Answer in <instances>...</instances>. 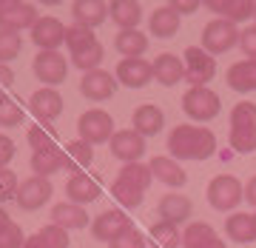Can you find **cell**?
Listing matches in <instances>:
<instances>
[{
	"label": "cell",
	"mask_w": 256,
	"mask_h": 248,
	"mask_svg": "<svg viewBox=\"0 0 256 248\" xmlns=\"http://www.w3.org/2000/svg\"><path fill=\"white\" fill-rule=\"evenodd\" d=\"M12 83H14V72H12L6 63H0V86L6 89V86H12Z\"/></svg>",
	"instance_id": "681fc988"
},
{
	"label": "cell",
	"mask_w": 256,
	"mask_h": 248,
	"mask_svg": "<svg viewBox=\"0 0 256 248\" xmlns=\"http://www.w3.org/2000/svg\"><path fill=\"white\" fill-rule=\"evenodd\" d=\"M0 94H3V86H0Z\"/></svg>",
	"instance_id": "6f0895ef"
},
{
	"label": "cell",
	"mask_w": 256,
	"mask_h": 248,
	"mask_svg": "<svg viewBox=\"0 0 256 248\" xmlns=\"http://www.w3.org/2000/svg\"><path fill=\"white\" fill-rule=\"evenodd\" d=\"M52 194H54L52 180H46V177H28V180L20 183L14 202H18L23 211H37V208H43L52 200Z\"/></svg>",
	"instance_id": "9c48e42d"
},
{
	"label": "cell",
	"mask_w": 256,
	"mask_h": 248,
	"mask_svg": "<svg viewBox=\"0 0 256 248\" xmlns=\"http://www.w3.org/2000/svg\"><path fill=\"white\" fill-rule=\"evenodd\" d=\"M148 168H151V174H154L160 183L171 185V188H180V185H185V180H188V174L182 171V165L176 163L174 157H151Z\"/></svg>",
	"instance_id": "ffe728a7"
},
{
	"label": "cell",
	"mask_w": 256,
	"mask_h": 248,
	"mask_svg": "<svg viewBox=\"0 0 256 248\" xmlns=\"http://www.w3.org/2000/svg\"><path fill=\"white\" fill-rule=\"evenodd\" d=\"M72 18H74V26H82V29H92L94 32L108 18V3H102V0H77L72 6Z\"/></svg>",
	"instance_id": "2e32d148"
},
{
	"label": "cell",
	"mask_w": 256,
	"mask_h": 248,
	"mask_svg": "<svg viewBox=\"0 0 256 248\" xmlns=\"http://www.w3.org/2000/svg\"><path fill=\"white\" fill-rule=\"evenodd\" d=\"M205 6H208L210 12H216L222 20L239 23V20L254 18V6L256 3H248V0H208Z\"/></svg>",
	"instance_id": "484cf974"
},
{
	"label": "cell",
	"mask_w": 256,
	"mask_h": 248,
	"mask_svg": "<svg viewBox=\"0 0 256 248\" xmlns=\"http://www.w3.org/2000/svg\"><path fill=\"white\" fill-rule=\"evenodd\" d=\"M80 94L86 100H94V103H102V100H111L117 94V77L102 69H94V72H86L80 80Z\"/></svg>",
	"instance_id": "8fae6325"
},
{
	"label": "cell",
	"mask_w": 256,
	"mask_h": 248,
	"mask_svg": "<svg viewBox=\"0 0 256 248\" xmlns=\"http://www.w3.org/2000/svg\"><path fill=\"white\" fill-rule=\"evenodd\" d=\"M77 131H80V140L88 143V146L111 143V137H114V120H111L108 111L88 109L86 114H80V120H77Z\"/></svg>",
	"instance_id": "7a4b0ae2"
},
{
	"label": "cell",
	"mask_w": 256,
	"mask_h": 248,
	"mask_svg": "<svg viewBox=\"0 0 256 248\" xmlns=\"http://www.w3.org/2000/svg\"><path fill=\"white\" fill-rule=\"evenodd\" d=\"M66 29L57 18H43L37 20L34 26H32V43L40 46V52H57V49L66 43Z\"/></svg>",
	"instance_id": "7c38bea8"
},
{
	"label": "cell",
	"mask_w": 256,
	"mask_h": 248,
	"mask_svg": "<svg viewBox=\"0 0 256 248\" xmlns=\"http://www.w3.org/2000/svg\"><path fill=\"white\" fill-rule=\"evenodd\" d=\"M239 35H242V32L236 29V23L216 18L202 29V49H205L208 55H225V52H230L234 46H239Z\"/></svg>",
	"instance_id": "3957f363"
},
{
	"label": "cell",
	"mask_w": 256,
	"mask_h": 248,
	"mask_svg": "<svg viewBox=\"0 0 256 248\" xmlns=\"http://www.w3.org/2000/svg\"><path fill=\"white\" fill-rule=\"evenodd\" d=\"M108 248H146V239H142V234L131 225L126 234H120L114 242H108Z\"/></svg>",
	"instance_id": "f6af8a7d"
},
{
	"label": "cell",
	"mask_w": 256,
	"mask_h": 248,
	"mask_svg": "<svg viewBox=\"0 0 256 248\" xmlns=\"http://www.w3.org/2000/svg\"><path fill=\"white\" fill-rule=\"evenodd\" d=\"M94 43H97V37H94L92 29H82V26L66 29V46H68L72 55H80V52H86L88 46H94Z\"/></svg>",
	"instance_id": "d6a6232c"
},
{
	"label": "cell",
	"mask_w": 256,
	"mask_h": 248,
	"mask_svg": "<svg viewBox=\"0 0 256 248\" xmlns=\"http://www.w3.org/2000/svg\"><path fill=\"white\" fill-rule=\"evenodd\" d=\"M165 126V114L160 106H154V103H146V106H140L137 111H134V126L131 129L140 131L142 137H154V134H160Z\"/></svg>",
	"instance_id": "44dd1931"
},
{
	"label": "cell",
	"mask_w": 256,
	"mask_h": 248,
	"mask_svg": "<svg viewBox=\"0 0 256 248\" xmlns=\"http://www.w3.org/2000/svg\"><path fill=\"white\" fill-rule=\"evenodd\" d=\"M180 26H182V18H180L171 6H160V9H154V15L148 18L151 35L160 37V40H171V37L180 32Z\"/></svg>",
	"instance_id": "d6986e66"
},
{
	"label": "cell",
	"mask_w": 256,
	"mask_h": 248,
	"mask_svg": "<svg viewBox=\"0 0 256 248\" xmlns=\"http://www.w3.org/2000/svg\"><path fill=\"white\" fill-rule=\"evenodd\" d=\"M194 205L191 200L185 197V194H165L162 200H160V205H156V217L165 222H185L188 217H191Z\"/></svg>",
	"instance_id": "e0dca14e"
},
{
	"label": "cell",
	"mask_w": 256,
	"mask_h": 248,
	"mask_svg": "<svg viewBox=\"0 0 256 248\" xmlns=\"http://www.w3.org/2000/svg\"><path fill=\"white\" fill-rule=\"evenodd\" d=\"M196 248H228V245H225L220 237H214V239H208V242H202V245H196Z\"/></svg>",
	"instance_id": "f5cc1de1"
},
{
	"label": "cell",
	"mask_w": 256,
	"mask_h": 248,
	"mask_svg": "<svg viewBox=\"0 0 256 248\" xmlns=\"http://www.w3.org/2000/svg\"><path fill=\"white\" fill-rule=\"evenodd\" d=\"M32 171L34 177H52L57 171H63V151L54 148V151H34L32 154Z\"/></svg>",
	"instance_id": "f546056e"
},
{
	"label": "cell",
	"mask_w": 256,
	"mask_h": 248,
	"mask_svg": "<svg viewBox=\"0 0 256 248\" xmlns=\"http://www.w3.org/2000/svg\"><path fill=\"white\" fill-rule=\"evenodd\" d=\"M239 46H242V52L248 55V60H256V26L242 29V35H239Z\"/></svg>",
	"instance_id": "bcb514c9"
},
{
	"label": "cell",
	"mask_w": 256,
	"mask_h": 248,
	"mask_svg": "<svg viewBox=\"0 0 256 248\" xmlns=\"http://www.w3.org/2000/svg\"><path fill=\"white\" fill-rule=\"evenodd\" d=\"M111 194H114V200H120V205H126V208H137V205H142V194H146V191L137 188V185H131V183L114 180Z\"/></svg>",
	"instance_id": "836d02e7"
},
{
	"label": "cell",
	"mask_w": 256,
	"mask_h": 248,
	"mask_svg": "<svg viewBox=\"0 0 256 248\" xmlns=\"http://www.w3.org/2000/svg\"><path fill=\"white\" fill-rule=\"evenodd\" d=\"M28 109L37 114V120H43V123H52L63 114V97L57 89H40L28 97Z\"/></svg>",
	"instance_id": "9a60e30c"
},
{
	"label": "cell",
	"mask_w": 256,
	"mask_h": 248,
	"mask_svg": "<svg viewBox=\"0 0 256 248\" xmlns=\"http://www.w3.org/2000/svg\"><path fill=\"white\" fill-rule=\"evenodd\" d=\"M230 148L239 154L256 151V129H230Z\"/></svg>",
	"instance_id": "60d3db41"
},
{
	"label": "cell",
	"mask_w": 256,
	"mask_h": 248,
	"mask_svg": "<svg viewBox=\"0 0 256 248\" xmlns=\"http://www.w3.org/2000/svg\"><path fill=\"white\" fill-rule=\"evenodd\" d=\"M131 228V220H128L126 211L120 208H111V211H102L100 217L92 220V234L94 239H102V242H114L120 234H126Z\"/></svg>",
	"instance_id": "5bb4252c"
},
{
	"label": "cell",
	"mask_w": 256,
	"mask_h": 248,
	"mask_svg": "<svg viewBox=\"0 0 256 248\" xmlns=\"http://www.w3.org/2000/svg\"><path fill=\"white\" fill-rule=\"evenodd\" d=\"M245 200H248V202H250V205L256 208V177H254V180H250V183L245 185Z\"/></svg>",
	"instance_id": "f907efd6"
},
{
	"label": "cell",
	"mask_w": 256,
	"mask_h": 248,
	"mask_svg": "<svg viewBox=\"0 0 256 248\" xmlns=\"http://www.w3.org/2000/svg\"><path fill=\"white\" fill-rule=\"evenodd\" d=\"M225 234L228 239L239 242V245H248L256 239V222H254V214H230L228 222H225Z\"/></svg>",
	"instance_id": "83f0119b"
},
{
	"label": "cell",
	"mask_w": 256,
	"mask_h": 248,
	"mask_svg": "<svg viewBox=\"0 0 256 248\" xmlns=\"http://www.w3.org/2000/svg\"><path fill=\"white\" fill-rule=\"evenodd\" d=\"M114 49H117L122 57H142L148 49V37L140 32V29H131V32H120L114 37Z\"/></svg>",
	"instance_id": "f1b7e54d"
},
{
	"label": "cell",
	"mask_w": 256,
	"mask_h": 248,
	"mask_svg": "<svg viewBox=\"0 0 256 248\" xmlns=\"http://www.w3.org/2000/svg\"><path fill=\"white\" fill-rule=\"evenodd\" d=\"M40 20L34 3H18V0H6V6L0 9V32H14L20 35L23 29H32Z\"/></svg>",
	"instance_id": "ba28073f"
},
{
	"label": "cell",
	"mask_w": 256,
	"mask_h": 248,
	"mask_svg": "<svg viewBox=\"0 0 256 248\" xmlns=\"http://www.w3.org/2000/svg\"><path fill=\"white\" fill-rule=\"evenodd\" d=\"M94 160V151L88 143L82 140H74V143H66V151H63V171L66 174H82V168H88Z\"/></svg>",
	"instance_id": "ac0fdd59"
},
{
	"label": "cell",
	"mask_w": 256,
	"mask_h": 248,
	"mask_svg": "<svg viewBox=\"0 0 256 248\" xmlns=\"http://www.w3.org/2000/svg\"><path fill=\"white\" fill-rule=\"evenodd\" d=\"M151 237H154L156 245H162V248H180L182 245V234H180V228H176L174 222H154L151 225Z\"/></svg>",
	"instance_id": "1f68e13d"
},
{
	"label": "cell",
	"mask_w": 256,
	"mask_h": 248,
	"mask_svg": "<svg viewBox=\"0 0 256 248\" xmlns=\"http://www.w3.org/2000/svg\"><path fill=\"white\" fill-rule=\"evenodd\" d=\"M9 222H12V217H9V214H6V208L0 205V228H6Z\"/></svg>",
	"instance_id": "db71d44e"
},
{
	"label": "cell",
	"mask_w": 256,
	"mask_h": 248,
	"mask_svg": "<svg viewBox=\"0 0 256 248\" xmlns=\"http://www.w3.org/2000/svg\"><path fill=\"white\" fill-rule=\"evenodd\" d=\"M18 188H20L18 174L12 168H0V205L6 200H14L18 197Z\"/></svg>",
	"instance_id": "7bdbcfd3"
},
{
	"label": "cell",
	"mask_w": 256,
	"mask_h": 248,
	"mask_svg": "<svg viewBox=\"0 0 256 248\" xmlns=\"http://www.w3.org/2000/svg\"><path fill=\"white\" fill-rule=\"evenodd\" d=\"M37 234L46 242V248H68V231L54 225V222H48L46 228H40Z\"/></svg>",
	"instance_id": "b9f144b4"
},
{
	"label": "cell",
	"mask_w": 256,
	"mask_h": 248,
	"mask_svg": "<svg viewBox=\"0 0 256 248\" xmlns=\"http://www.w3.org/2000/svg\"><path fill=\"white\" fill-rule=\"evenodd\" d=\"M117 180H122V183H131L137 185V188H142L146 191L148 185H151V180H154V174H151V168L142 163H126L122 168H120Z\"/></svg>",
	"instance_id": "4dcf8cb0"
},
{
	"label": "cell",
	"mask_w": 256,
	"mask_h": 248,
	"mask_svg": "<svg viewBox=\"0 0 256 248\" xmlns=\"http://www.w3.org/2000/svg\"><path fill=\"white\" fill-rule=\"evenodd\" d=\"M222 103L216 97V92H210L208 86H202V89H188L182 97V111L188 114L191 120L196 123H208L220 114Z\"/></svg>",
	"instance_id": "8992f818"
},
{
	"label": "cell",
	"mask_w": 256,
	"mask_h": 248,
	"mask_svg": "<svg viewBox=\"0 0 256 248\" xmlns=\"http://www.w3.org/2000/svg\"><path fill=\"white\" fill-rule=\"evenodd\" d=\"M23 245H26V237H23L18 222H9L6 228H0V248H23Z\"/></svg>",
	"instance_id": "ee69618b"
},
{
	"label": "cell",
	"mask_w": 256,
	"mask_h": 248,
	"mask_svg": "<svg viewBox=\"0 0 256 248\" xmlns=\"http://www.w3.org/2000/svg\"><path fill=\"white\" fill-rule=\"evenodd\" d=\"M3 6H6V0H0V9H3Z\"/></svg>",
	"instance_id": "11a10c76"
},
{
	"label": "cell",
	"mask_w": 256,
	"mask_h": 248,
	"mask_svg": "<svg viewBox=\"0 0 256 248\" xmlns=\"http://www.w3.org/2000/svg\"><path fill=\"white\" fill-rule=\"evenodd\" d=\"M28 146L34 148V151H54L57 148V137H54V129H48V126H32L28 129Z\"/></svg>",
	"instance_id": "d590c367"
},
{
	"label": "cell",
	"mask_w": 256,
	"mask_h": 248,
	"mask_svg": "<svg viewBox=\"0 0 256 248\" xmlns=\"http://www.w3.org/2000/svg\"><path fill=\"white\" fill-rule=\"evenodd\" d=\"M185 80L191 83V89H202L214 80L216 74V60L214 55H208L202 46H191L185 49Z\"/></svg>",
	"instance_id": "5b68a950"
},
{
	"label": "cell",
	"mask_w": 256,
	"mask_h": 248,
	"mask_svg": "<svg viewBox=\"0 0 256 248\" xmlns=\"http://www.w3.org/2000/svg\"><path fill=\"white\" fill-rule=\"evenodd\" d=\"M32 72L46 89H52V86H60L68 77V63H66V57L60 52H37Z\"/></svg>",
	"instance_id": "52a82bcc"
},
{
	"label": "cell",
	"mask_w": 256,
	"mask_h": 248,
	"mask_svg": "<svg viewBox=\"0 0 256 248\" xmlns=\"http://www.w3.org/2000/svg\"><path fill=\"white\" fill-rule=\"evenodd\" d=\"M14 143H12V137H6V134H0V168H6V165L14 160Z\"/></svg>",
	"instance_id": "7dc6e473"
},
{
	"label": "cell",
	"mask_w": 256,
	"mask_h": 248,
	"mask_svg": "<svg viewBox=\"0 0 256 248\" xmlns=\"http://www.w3.org/2000/svg\"><path fill=\"white\" fill-rule=\"evenodd\" d=\"M111 154L122 163H140V157L146 154V137L134 129L114 131L111 137Z\"/></svg>",
	"instance_id": "4fadbf2b"
},
{
	"label": "cell",
	"mask_w": 256,
	"mask_h": 248,
	"mask_svg": "<svg viewBox=\"0 0 256 248\" xmlns=\"http://www.w3.org/2000/svg\"><path fill=\"white\" fill-rule=\"evenodd\" d=\"M23 52V40L14 32H0V63H12L18 60Z\"/></svg>",
	"instance_id": "ab89813d"
},
{
	"label": "cell",
	"mask_w": 256,
	"mask_h": 248,
	"mask_svg": "<svg viewBox=\"0 0 256 248\" xmlns=\"http://www.w3.org/2000/svg\"><path fill=\"white\" fill-rule=\"evenodd\" d=\"M23 248H46V242L40 239V234H32V237H26V245Z\"/></svg>",
	"instance_id": "816d5d0a"
},
{
	"label": "cell",
	"mask_w": 256,
	"mask_h": 248,
	"mask_svg": "<svg viewBox=\"0 0 256 248\" xmlns=\"http://www.w3.org/2000/svg\"><path fill=\"white\" fill-rule=\"evenodd\" d=\"M66 194L74 205H86V202H94L100 197V183L88 174H77L66 183Z\"/></svg>",
	"instance_id": "cb8c5ba5"
},
{
	"label": "cell",
	"mask_w": 256,
	"mask_h": 248,
	"mask_svg": "<svg viewBox=\"0 0 256 248\" xmlns=\"http://www.w3.org/2000/svg\"><path fill=\"white\" fill-rule=\"evenodd\" d=\"M228 86L239 94L256 92V60H242L228 69Z\"/></svg>",
	"instance_id": "4316f807"
},
{
	"label": "cell",
	"mask_w": 256,
	"mask_h": 248,
	"mask_svg": "<svg viewBox=\"0 0 256 248\" xmlns=\"http://www.w3.org/2000/svg\"><path fill=\"white\" fill-rule=\"evenodd\" d=\"M216 151V137L214 131L191 126V123H180L171 134H168V154L180 160H208Z\"/></svg>",
	"instance_id": "6da1fadb"
},
{
	"label": "cell",
	"mask_w": 256,
	"mask_h": 248,
	"mask_svg": "<svg viewBox=\"0 0 256 248\" xmlns=\"http://www.w3.org/2000/svg\"><path fill=\"white\" fill-rule=\"evenodd\" d=\"M20 123H23V109H20L12 97L0 94V126H3V129H14Z\"/></svg>",
	"instance_id": "f35d334b"
},
{
	"label": "cell",
	"mask_w": 256,
	"mask_h": 248,
	"mask_svg": "<svg viewBox=\"0 0 256 248\" xmlns=\"http://www.w3.org/2000/svg\"><path fill=\"white\" fill-rule=\"evenodd\" d=\"M52 222L60 225V228H86L88 225V214L82 205H74V202H57L54 208H52Z\"/></svg>",
	"instance_id": "d4e9b609"
},
{
	"label": "cell",
	"mask_w": 256,
	"mask_h": 248,
	"mask_svg": "<svg viewBox=\"0 0 256 248\" xmlns=\"http://www.w3.org/2000/svg\"><path fill=\"white\" fill-rule=\"evenodd\" d=\"M168 6H171L176 15H194V12L200 9V3H196V0H171Z\"/></svg>",
	"instance_id": "c3c4849f"
},
{
	"label": "cell",
	"mask_w": 256,
	"mask_h": 248,
	"mask_svg": "<svg viewBox=\"0 0 256 248\" xmlns=\"http://www.w3.org/2000/svg\"><path fill=\"white\" fill-rule=\"evenodd\" d=\"M102 57H106V49H102L100 40H97V43H94V46H88L86 52L72 55V63L77 66V69H82V72H94V69H100Z\"/></svg>",
	"instance_id": "74e56055"
},
{
	"label": "cell",
	"mask_w": 256,
	"mask_h": 248,
	"mask_svg": "<svg viewBox=\"0 0 256 248\" xmlns=\"http://www.w3.org/2000/svg\"><path fill=\"white\" fill-rule=\"evenodd\" d=\"M242 200H245V188H242V183H239L236 177L220 174L210 180V185H208L210 208H216V211H234Z\"/></svg>",
	"instance_id": "277c9868"
},
{
	"label": "cell",
	"mask_w": 256,
	"mask_h": 248,
	"mask_svg": "<svg viewBox=\"0 0 256 248\" xmlns=\"http://www.w3.org/2000/svg\"><path fill=\"white\" fill-rule=\"evenodd\" d=\"M254 18H256V6H254Z\"/></svg>",
	"instance_id": "9f6ffc18"
},
{
	"label": "cell",
	"mask_w": 256,
	"mask_h": 248,
	"mask_svg": "<svg viewBox=\"0 0 256 248\" xmlns=\"http://www.w3.org/2000/svg\"><path fill=\"white\" fill-rule=\"evenodd\" d=\"M108 15L120 26V32H131V29H137L140 20H142V6H140L137 0H114L108 6Z\"/></svg>",
	"instance_id": "603a6c76"
},
{
	"label": "cell",
	"mask_w": 256,
	"mask_h": 248,
	"mask_svg": "<svg viewBox=\"0 0 256 248\" xmlns=\"http://www.w3.org/2000/svg\"><path fill=\"white\" fill-rule=\"evenodd\" d=\"M254 222H256V214H254Z\"/></svg>",
	"instance_id": "680465c9"
},
{
	"label": "cell",
	"mask_w": 256,
	"mask_h": 248,
	"mask_svg": "<svg viewBox=\"0 0 256 248\" xmlns=\"http://www.w3.org/2000/svg\"><path fill=\"white\" fill-rule=\"evenodd\" d=\"M117 83L128 86V89H146L154 80V63H148L142 57H122L117 63Z\"/></svg>",
	"instance_id": "30bf717a"
},
{
	"label": "cell",
	"mask_w": 256,
	"mask_h": 248,
	"mask_svg": "<svg viewBox=\"0 0 256 248\" xmlns=\"http://www.w3.org/2000/svg\"><path fill=\"white\" fill-rule=\"evenodd\" d=\"M154 80L160 86H176L180 80H185V60H180L176 55H160L154 60Z\"/></svg>",
	"instance_id": "7402d4cb"
},
{
	"label": "cell",
	"mask_w": 256,
	"mask_h": 248,
	"mask_svg": "<svg viewBox=\"0 0 256 248\" xmlns=\"http://www.w3.org/2000/svg\"><path fill=\"white\" fill-rule=\"evenodd\" d=\"M216 237V231L210 228L208 222H191L188 228L182 231V248H196L202 242H208V239Z\"/></svg>",
	"instance_id": "8d00e7d4"
},
{
	"label": "cell",
	"mask_w": 256,
	"mask_h": 248,
	"mask_svg": "<svg viewBox=\"0 0 256 248\" xmlns=\"http://www.w3.org/2000/svg\"><path fill=\"white\" fill-rule=\"evenodd\" d=\"M230 129H256V103L242 100L230 109Z\"/></svg>",
	"instance_id": "e575fe53"
}]
</instances>
